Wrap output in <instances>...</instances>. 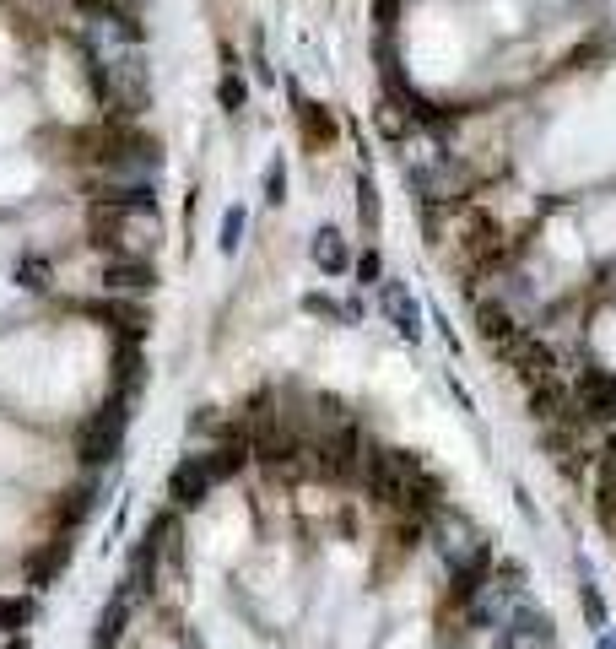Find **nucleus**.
<instances>
[{
    "mask_svg": "<svg viewBox=\"0 0 616 649\" xmlns=\"http://www.w3.org/2000/svg\"><path fill=\"white\" fill-rule=\"evenodd\" d=\"M211 487H217V476H211L206 455H184L179 466L168 471V509H179V514L200 509V503L211 498Z\"/></svg>",
    "mask_w": 616,
    "mask_h": 649,
    "instance_id": "obj_1",
    "label": "nucleus"
},
{
    "mask_svg": "<svg viewBox=\"0 0 616 649\" xmlns=\"http://www.w3.org/2000/svg\"><path fill=\"white\" fill-rule=\"evenodd\" d=\"M503 363L514 368V379L525 384V390H535V384L557 379V352L546 347V336H535V330H525V336L514 341V347L503 352Z\"/></svg>",
    "mask_w": 616,
    "mask_h": 649,
    "instance_id": "obj_2",
    "label": "nucleus"
},
{
    "mask_svg": "<svg viewBox=\"0 0 616 649\" xmlns=\"http://www.w3.org/2000/svg\"><path fill=\"white\" fill-rule=\"evenodd\" d=\"M379 309L395 325L400 341H422V309H417V293L406 282H379Z\"/></svg>",
    "mask_w": 616,
    "mask_h": 649,
    "instance_id": "obj_3",
    "label": "nucleus"
},
{
    "mask_svg": "<svg viewBox=\"0 0 616 649\" xmlns=\"http://www.w3.org/2000/svg\"><path fill=\"white\" fill-rule=\"evenodd\" d=\"M476 330H481V341H487V347L492 352H508V347H514V341L519 336H525V325H519V314L514 309H508V303L503 298H492V303H481V309H476Z\"/></svg>",
    "mask_w": 616,
    "mask_h": 649,
    "instance_id": "obj_4",
    "label": "nucleus"
},
{
    "mask_svg": "<svg viewBox=\"0 0 616 649\" xmlns=\"http://www.w3.org/2000/svg\"><path fill=\"white\" fill-rule=\"evenodd\" d=\"M98 282L109 287L114 298H141V293L157 287V271H152V260H103Z\"/></svg>",
    "mask_w": 616,
    "mask_h": 649,
    "instance_id": "obj_5",
    "label": "nucleus"
},
{
    "mask_svg": "<svg viewBox=\"0 0 616 649\" xmlns=\"http://www.w3.org/2000/svg\"><path fill=\"white\" fill-rule=\"evenodd\" d=\"M298 130H303V141L314 152H325L330 141L341 136V119L330 114V103H314V98H298Z\"/></svg>",
    "mask_w": 616,
    "mask_h": 649,
    "instance_id": "obj_6",
    "label": "nucleus"
},
{
    "mask_svg": "<svg viewBox=\"0 0 616 649\" xmlns=\"http://www.w3.org/2000/svg\"><path fill=\"white\" fill-rule=\"evenodd\" d=\"M308 255H314V266L325 271V276H341V271L357 266V255L346 249V238L330 228V222H325V228H314V238H308Z\"/></svg>",
    "mask_w": 616,
    "mask_h": 649,
    "instance_id": "obj_7",
    "label": "nucleus"
},
{
    "mask_svg": "<svg viewBox=\"0 0 616 649\" xmlns=\"http://www.w3.org/2000/svg\"><path fill=\"white\" fill-rule=\"evenodd\" d=\"M579 617H584L589 639L611 628V601H606V590H600V579L589 574V568H579Z\"/></svg>",
    "mask_w": 616,
    "mask_h": 649,
    "instance_id": "obj_8",
    "label": "nucleus"
},
{
    "mask_svg": "<svg viewBox=\"0 0 616 649\" xmlns=\"http://www.w3.org/2000/svg\"><path fill=\"white\" fill-rule=\"evenodd\" d=\"M87 314H98V320H109L125 341H141L146 336V309L141 303H125V298H114V303H92Z\"/></svg>",
    "mask_w": 616,
    "mask_h": 649,
    "instance_id": "obj_9",
    "label": "nucleus"
},
{
    "mask_svg": "<svg viewBox=\"0 0 616 649\" xmlns=\"http://www.w3.org/2000/svg\"><path fill=\"white\" fill-rule=\"evenodd\" d=\"M373 119H379V130H384V136H390V141H400L411 125H417V119H411L406 109H400L395 98H379V103H373Z\"/></svg>",
    "mask_w": 616,
    "mask_h": 649,
    "instance_id": "obj_10",
    "label": "nucleus"
},
{
    "mask_svg": "<svg viewBox=\"0 0 616 649\" xmlns=\"http://www.w3.org/2000/svg\"><path fill=\"white\" fill-rule=\"evenodd\" d=\"M244 228H249V211H244V206H227V211H222V238H217L222 255H238V244H244Z\"/></svg>",
    "mask_w": 616,
    "mask_h": 649,
    "instance_id": "obj_11",
    "label": "nucleus"
},
{
    "mask_svg": "<svg viewBox=\"0 0 616 649\" xmlns=\"http://www.w3.org/2000/svg\"><path fill=\"white\" fill-rule=\"evenodd\" d=\"M379 217H384V206H379V190H373V179L368 174H357V222L373 233L379 228Z\"/></svg>",
    "mask_w": 616,
    "mask_h": 649,
    "instance_id": "obj_12",
    "label": "nucleus"
},
{
    "mask_svg": "<svg viewBox=\"0 0 616 649\" xmlns=\"http://www.w3.org/2000/svg\"><path fill=\"white\" fill-rule=\"evenodd\" d=\"M17 287H28V293H49V260L44 255H28V260H17Z\"/></svg>",
    "mask_w": 616,
    "mask_h": 649,
    "instance_id": "obj_13",
    "label": "nucleus"
},
{
    "mask_svg": "<svg viewBox=\"0 0 616 649\" xmlns=\"http://www.w3.org/2000/svg\"><path fill=\"white\" fill-rule=\"evenodd\" d=\"M265 206H287V157L265 163Z\"/></svg>",
    "mask_w": 616,
    "mask_h": 649,
    "instance_id": "obj_14",
    "label": "nucleus"
},
{
    "mask_svg": "<svg viewBox=\"0 0 616 649\" xmlns=\"http://www.w3.org/2000/svg\"><path fill=\"white\" fill-rule=\"evenodd\" d=\"M217 103H222L227 114H238V109H244V103H249V87H244V76H238V71H227V76H222V87H217Z\"/></svg>",
    "mask_w": 616,
    "mask_h": 649,
    "instance_id": "obj_15",
    "label": "nucleus"
},
{
    "mask_svg": "<svg viewBox=\"0 0 616 649\" xmlns=\"http://www.w3.org/2000/svg\"><path fill=\"white\" fill-rule=\"evenodd\" d=\"M357 287H379L384 282V255H379V249H368V255H357Z\"/></svg>",
    "mask_w": 616,
    "mask_h": 649,
    "instance_id": "obj_16",
    "label": "nucleus"
},
{
    "mask_svg": "<svg viewBox=\"0 0 616 649\" xmlns=\"http://www.w3.org/2000/svg\"><path fill=\"white\" fill-rule=\"evenodd\" d=\"M303 309H308V314H325V320H346V303H330L325 293H308Z\"/></svg>",
    "mask_w": 616,
    "mask_h": 649,
    "instance_id": "obj_17",
    "label": "nucleus"
},
{
    "mask_svg": "<svg viewBox=\"0 0 616 649\" xmlns=\"http://www.w3.org/2000/svg\"><path fill=\"white\" fill-rule=\"evenodd\" d=\"M589 649H616V628H606V633H595V639H589Z\"/></svg>",
    "mask_w": 616,
    "mask_h": 649,
    "instance_id": "obj_18",
    "label": "nucleus"
}]
</instances>
